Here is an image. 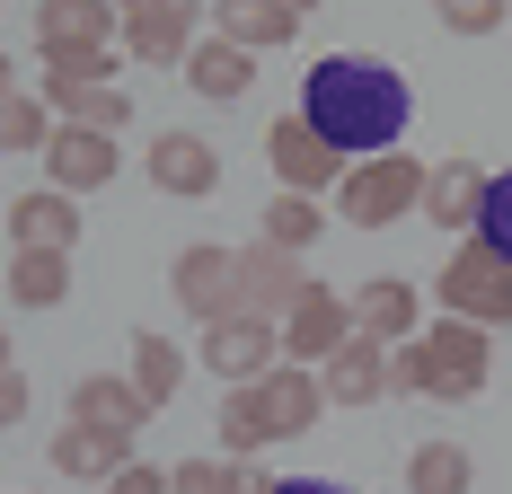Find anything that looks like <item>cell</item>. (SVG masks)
I'll return each mask as SVG.
<instances>
[{"instance_id":"1","label":"cell","mask_w":512,"mask_h":494,"mask_svg":"<svg viewBox=\"0 0 512 494\" xmlns=\"http://www.w3.org/2000/svg\"><path fill=\"white\" fill-rule=\"evenodd\" d=\"M301 115L345 150V159H371V150L407 142L415 89H407V71L380 62V53H318V71L301 80Z\"/></svg>"},{"instance_id":"2","label":"cell","mask_w":512,"mask_h":494,"mask_svg":"<svg viewBox=\"0 0 512 494\" xmlns=\"http://www.w3.org/2000/svg\"><path fill=\"white\" fill-rule=\"evenodd\" d=\"M495 371V345L477 318H433L415 327L407 345H389V397H442V406H468Z\"/></svg>"},{"instance_id":"3","label":"cell","mask_w":512,"mask_h":494,"mask_svg":"<svg viewBox=\"0 0 512 494\" xmlns=\"http://www.w3.org/2000/svg\"><path fill=\"white\" fill-rule=\"evenodd\" d=\"M336 212H345L354 230H389V221L424 212V159H415L407 142H398V150H371V159H345V177H336Z\"/></svg>"},{"instance_id":"4","label":"cell","mask_w":512,"mask_h":494,"mask_svg":"<svg viewBox=\"0 0 512 494\" xmlns=\"http://www.w3.org/2000/svg\"><path fill=\"white\" fill-rule=\"evenodd\" d=\"M433 292H442V309H451V318L512 327V256H504L495 239H477V230H468V239L451 247V265L433 274Z\"/></svg>"},{"instance_id":"5","label":"cell","mask_w":512,"mask_h":494,"mask_svg":"<svg viewBox=\"0 0 512 494\" xmlns=\"http://www.w3.org/2000/svg\"><path fill=\"white\" fill-rule=\"evenodd\" d=\"M204 9L212 0H115V53H133V62H186Z\"/></svg>"},{"instance_id":"6","label":"cell","mask_w":512,"mask_h":494,"mask_svg":"<svg viewBox=\"0 0 512 494\" xmlns=\"http://www.w3.org/2000/svg\"><path fill=\"white\" fill-rule=\"evenodd\" d=\"M283 362V327L274 318H256V309H230V318H212L204 327V371H221V389H239V380H265Z\"/></svg>"},{"instance_id":"7","label":"cell","mask_w":512,"mask_h":494,"mask_svg":"<svg viewBox=\"0 0 512 494\" xmlns=\"http://www.w3.org/2000/svg\"><path fill=\"white\" fill-rule=\"evenodd\" d=\"M265 159H274V177H283L292 195H336V177H345V150L327 142L309 115H283V124H265Z\"/></svg>"},{"instance_id":"8","label":"cell","mask_w":512,"mask_h":494,"mask_svg":"<svg viewBox=\"0 0 512 494\" xmlns=\"http://www.w3.org/2000/svg\"><path fill=\"white\" fill-rule=\"evenodd\" d=\"M309 300V265H301V247H274V239H256L239 247V309H256V318H292Z\"/></svg>"},{"instance_id":"9","label":"cell","mask_w":512,"mask_h":494,"mask_svg":"<svg viewBox=\"0 0 512 494\" xmlns=\"http://www.w3.org/2000/svg\"><path fill=\"white\" fill-rule=\"evenodd\" d=\"M115 168H124V142H115V133H98V124H53L45 186H62V195H98V186H115Z\"/></svg>"},{"instance_id":"10","label":"cell","mask_w":512,"mask_h":494,"mask_svg":"<svg viewBox=\"0 0 512 494\" xmlns=\"http://www.w3.org/2000/svg\"><path fill=\"white\" fill-rule=\"evenodd\" d=\"M168 292H177V309H186V318H230V309H239V247H186V256H177V265H168Z\"/></svg>"},{"instance_id":"11","label":"cell","mask_w":512,"mask_h":494,"mask_svg":"<svg viewBox=\"0 0 512 494\" xmlns=\"http://www.w3.org/2000/svg\"><path fill=\"white\" fill-rule=\"evenodd\" d=\"M256 406H265V433L274 442H292V433H309L318 424V406H327V380H318V362H274L265 380H248Z\"/></svg>"},{"instance_id":"12","label":"cell","mask_w":512,"mask_h":494,"mask_svg":"<svg viewBox=\"0 0 512 494\" xmlns=\"http://www.w3.org/2000/svg\"><path fill=\"white\" fill-rule=\"evenodd\" d=\"M424 221L451 230V239H468L486 221V168L477 159H433L424 168Z\"/></svg>"},{"instance_id":"13","label":"cell","mask_w":512,"mask_h":494,"mask_svg":"<svg viewBox=\"0 0 512 494\" xmlns=\"http://www.w3.org/2000/svg\"><path fill=\"white\" fill-rule=\"evenodd\" d=\"M318 380H327V406H380L389 397V345L345 336V345L318 362Z\"/></svg>"},{"instance_id":"14","label":"cell","mask_w":512,"mask_h":494,"mask_svg":"<svg viewBox=\"0 0 512 494\" xmlns=\"http://www.w3.org/2000/svg\"><path fill=\"white\" fill-rule=\"evenodd\" d=\"M345 336H354V300H345V292H318V283H309V300L283 318V353H292V362H327Z\"/></svg>"},{"instance_id":"15","label":"cell","mask_w":512,"mask_h":494,"mask_svg":"<svg viewBox=\"0 0 512 494\" xmlns=\"http://www.w3.org/2000/svg\"><path fill=\"white\" fill-rule=\"evenodd\" d=\"M212 36H230L248 53H274L301 36V0H212Z\"/></svg>"},{"instance_id":"16","label":"cell","mask_w":512,"mask_h":494,"mask_svg":"<svg viewBox=\"0 0 512 494\" xmlns=\"http://www.w3.org/2000/svg\"><path fill=\"white\" fill-rule=\"evenodd\" d=\"M186 89L212 98V106L248 98V89H256V53L230 45V36H195V45H186Z\"/></svg>"},{"instance_id":"17","label":"cell","mask_w":512,"mask_h":494,"mask_svg":"<svg viewBox=\"0 0 512 494\" xmlns=\"http://www.w3.org/2000/svg\"><path fill=\"white\" fill-rule=\"evenodd\" d=\"M151 415H159V406L133 389V380H115V371H98V380L71 389V424H98V433H124V442H133Z\"/></svg>"},{"instance_id":"18","label":"cell","mask_w":512,"mask_h":494,"mask_svg":"<svg viewBox=\"0 0 512 494\" xmlns=\"http://www.w3.org/2000/svg\"><path fill=\"white\" fill-rule=\"evenodd\" d=\"M151 186L159 195H212L221 186V150L204 133H159L151 142Z\"/></svg>"},{"instance_id":"19","label":"cell","mask_w":512,"mask_h":494,"mask_svg":"<svg viewBox=\"0 0 512 494\" xmlns=\"http://www.w3.org/2000/svg\"><path fill=\"white\" fill-rule=\"evenodd\" d=\"M415 318H424V300H415V283H398V274H371L354 292V336H371V345H407Z\"/></svg>"},{"instance_id":"20","label":"cell","mask_w":512,"mask_h":494,"mask_svg":"<svg viewBox=\"0 0 512 494\" xmlns=\"http://www.w3.org/2000/svg\"><path fill=\"white\" fill-rule=\"evenodd\" d=\"M36 45L45 53L115 45V0H36Z\"/></svg>"},{"instance_id":"21","label":"cell","mask_w":512,"mask_h":494,"mask_svg":"<svg viewBox=\"0 0 512 494\" xmlns=\"http://www.w3.org/2000/svg\"><path fill=\"white\" fill-rule=\"evenodd\" d=\"M124 459H133V442H124V433H98V424H62V433H53V477L106 486Z\"/></svg>"},{"instance_id":"22","label":"cell","mask_w":512,"mask_h":494,"mask_svg":"<svg viewBox=\"0 0 512 494\" xmlns=\"http://www.w3.org/2000/svg\"><path fill=\"white\" fill-rule=\"evenodd\" d=\"M9 300L18 309H62L71 300V247H18L9 256Z\"/></svg>"},{"instance_id":"23","label":"cell","mask_w":512,"mask_h":494,"mask_svg":"<svg viewBox=\"0 0 512 494\" xmlns=\"http://www.w3.org/2000/svg\"><path fill=\"white\" fill-rule=\"evenodd\" d=\"M9 239H18V247H71V239H80V212H71V195H62V186L18 195V203H9Z\"/></svg>"},{"instance_id":"24","label":"cell","mask_w":512,"mask_h":494,"mask_svg":"<svg viewBox=\"0 0 512 494\" xmlns=\"http://www.w3.org/2000/svg\"><path fill=\"white\" fill-rule=\"evenodd\" d=\"M133 371H124V380H133V389L151 397V406H177V389H186V353L168 345V336H159V327H142V336H133Z\"/></svg>"},{"instance_id":"25","label":"cell","mask_w":512,"mask_h":494,"mask_svg":"<svg viewBox=\"0 0 512 494\" xmlns=\"http://www.w3.org/2000/svg\"><path fill=\"white\" fill-rule=\"evenodd\" d=\"M468 486H477V459L460 442H424L407 459V494H468Z\"/></svg>"},{"instance_id":"26","label":"cell","mask_w":512,"mask_h":494,"mask_svg":"<svg viewBox=\"0 0 512 494\" xmlns=\"http://www.w3.org/2000/svg\"><path fill=\"white\" fill-rule=\"evenodd\" d=\"M212 433H221V450H230V459H256V450L274 442V433H265V406H256L248 380H239V389H221V415H212Z\"/></svg>"},{"instance_id":"27","label":"cell","mask_w":512,"mask_h":494,"mask_svg":"<svg viewBox=\"0 0 512 494\" xmlns=\"http://www.w3.org/2000/svg\"><path fill=\"white\" fill-rule=\"evenodd\" d=\"M53 142V106L27 89H0V150H45Z\"/></svg>"},{"instance_id":"28","label":"cell","mask_w":512,"mask_h":494,"mask_svg":"<svg viewBox=\"0 0 512 494\" xmlns=\"http://www.w3.org/2000/svg\"><path fill=\"white\" fill-rule=\"evenodd\" d=\"M318 230H327V212H318V195H292V186H283V195L265 203V239H274V247H309Z\"/></svg>"},{"instance_id":"29","label":"cell","mask_w":512,"mask_h":494,"mask_svg":"<svg viewBox=\"0 0 512 494\" xmlns=\"http://www.w3.org/2000/svg\"><path fill=\"white\" fill-rule=\"evenodd\" d=\"M433 18H442L451 36H495L512 18V0H433Z\"/></svg>"},{"instance_id":"30","label":"cell","mask_w":512,"mask_h":494,"mask_svg":"<svg viewBox=\"0 0 512 494\" xmlns=\"http://www.w3.org/2000/svg\"><path fill=\"white\" fill-rule=\"evenodd\" d=\"M168 494H230V459H177Z\"/></svg>"},{"instance_id":"31","label":"cell","mask_w":512,"mask_h":494,"mask_svg":"<svg viewBox=\"0 0 512 494\" xmlns=\"http://www.w3.org/2000/svg\"><path fill=\"white\" fill-rule=\"evenodd\" d=\"M477 239H495L512 256V168H504V177H486V221H477Z\"/></svg>"},{"instance_id":"32","label":"cell","mask_w":512,"mask_h":494,"mask_svg":"<svg viewBox=\"0 0 512 494\" xmlns=\"http://www.w3.org/2000/svg\"><path fill=\"white\" fill-rule=\"evenodd\" d=\"M106 494H168V468H142V459H124V468L106 477Z\"/></svg>"},{"instance_id":"33","label":"cell","mask_w":512,"mask_h":494,"mask_svg":"<svg viewBox=\"0 0 512 494\" xmlns=\"http://www.w3.org/2000/svg\"><path fill=\"white\" fill-rule=\"evenodd\" d=\"M27 371H18V362H9V371H0V433H9V424H27Z\"/></svg>"},{"instance_id":"34","label":"cell","mask_w":512,"mask_h":494,"mask_svg":"<svg viewBox=\"0 0 512 494\" xmlns=\"http://www.w3.org/2000/svg\"><path fill=\"white\" fill-rule=\"evenodd\" d=\"M230 494H274V477H265L256 459H230Z\"/></svg>"},{"instance_id":"35","label":"cell","mask_w":512,"mask_h":494,"mask_svg":"<svg viewBox=\"0 0 512 494\" xmlns=\"http://www.w3.org/2000/svg\"><path fill=\"white\" fill-rule=\"evenodd\" d=\"M274 494H354V486H336V477H274Z\"/></svg>"},{"instance_id":"36","label":"cell","mask_w":512,"mask_h":494,"mask_svg":"<svg viewBox=\"0 0 512 494\" xmlns=\"http://www.w3.org/2000/svg\"><path fill=\"white\" fill-rule=\"evenodd\" d=\"M0 89H18V80H9V53H0Z\"/></svg>"},{"instance_id":"37","label":"cell","mask_w":512,"mask_h":494,"mask_svg":"<svg viewBox=\"0 0 512 494\" xmlns=\"http://www.w3.org/2000/svg\"><path fill=\"white\" fill-rule=\"evenodd\" d=\"M0 371H9V336H0Z\"/></svg>"},{"instance_id":"38","label":"cell","mask_w":512,"mask_h":494,"mask_svg":"<svg viewBox=\"0 0 512 494\" xmlns=\"http://www.w3.org/2000/svg\"><path fill=\"white\" fill-rule=\"evenodd\" d=\"M301 9H309V0H301Z\"/></svg>"}]
</instances>
